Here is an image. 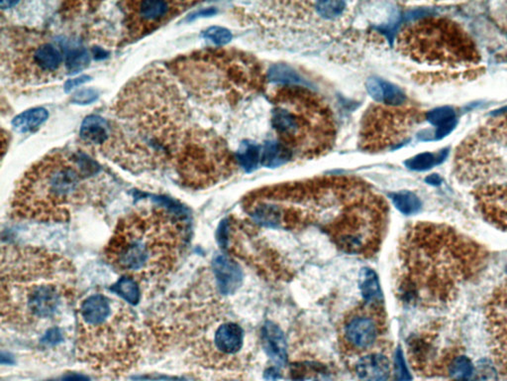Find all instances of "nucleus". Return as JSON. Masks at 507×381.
I'll return each instance as SVG.
<instances>
[{
	"label": "nucleus",
	"instance_id": "a211bd4d",
	"mask_svg": "<svg viewBox=\"0 0 507 381\" xmlns=\"http://www.w3.org/2000/svg\"><path fill=\"white\" fill-rule=\"evenodd\" d=\"M484 316L493 362L498 373L507 380V279L489 296Z\"/></svg>",
	"mask_w": 507,
	"mask_h": 381
},
{
	"label": "nucleus",
	"instance_id": "c9c22d12",
	"mask_svg": "<svg viewBox=\"0 0 507 381\" xmlns=\"http://www.w3.org/2000/svg\"><path fill=\"white\" fill-rule=\"evenodd\" d=\"M99 92L94 88H83V90H77L74 95H73L72 101L75 105H90L99 99Z\"/></svg>",
	"mask_w": 507,
	"mask_h": 381
},
{
	"label": "nucleus",
	"instance_id": "f3484780",
	"mask_svg": "<svg viewBox=\"0 0 507 381\" xmlns=\"http://www.w3.org/2000/svg\"><path fill=\"white\" fill-rule=\"evenodd\" d=\"M196 4L198 2L161 0L119 2L123 14L121 41L123 44H128L144 38Z\"/></svg>",
	"mask_w": 507,
	"mask_h": 381
},
{
	"label": "nucleus",
	"instance_id": "c756f323",
	"mask_svg": "<svg viewBox=\"0 0 507 381\" xmlns=\"http://www.w3.org/2000/svg\"><path fill=\"white\" fill-rule=\"evenodd\" d=\"M262 158L260 146L250 141L241 144L236 154L237 162L244 168L246 172H252L258 168Z\"/></svg>",
	"mask_w": 507,
	"mask_h": 381
},
{
	"label": "nucleus",
	"instance_id": "412c9836",
	"mask_svg": "<svg viewBox=\"0 0 507 381\" xmlns=\"http://www.w3.org/2000/svg\"><path fill=\"white\" fill-rule=\"evenodd\" d=\"M354 371L360 381H387L391 376V362L384 354L373 352L358 360Z\"/></svg>",
	"mask_w": 507,
	"mask_h": 381
},
{
	"label": "nucleus",
	"instance_id": "aec40b11",
	"mask_svg": "<svg viewBox=\"0 0 507 381\" xmlns=\"http://www.w3.org/2000/svg\"><path fill=\"white\" fill-rule=\"evenodd\" d=\"M212 271L216 278V288L221 295L235 293L242 285V269L230 256L225 254L216 256L212 262Z\"/></svg>",
	"mask_w": 507,
	"mask_h": 381
},
{
	"label": "nucleus",
	"instance_id": "4c0bfd02",
	"mask_svg": "<svg viewBox=\"0 0 507 381\" xmlns=\"http://www.w3.org/2000/svg\"><path fill=\"white\" fill-rule=\"evenodd\" d=\"M90 77L86 76V75L75 77V79H68V81H66L65 84V92H70V90H74V88H77V86L83 85V84L90 81Z\"/></svg>",
	"mask_w": 507,
	"mask_h": 381
},
{
	"label": "nucleus",
	"instance_id": "7ed1b4c3",
	"mask_svg": "<svg viewBox=\"0 0 507 381\" xmlns=\"http://www.w3.org/2000/svg\"><path fill=\"white\" fill-rule=\"evenodd\" d=\"M488 258L486 248L453 228L418 221L400 241V297L423 309L446 307L479 275Z\"/></svg>",
	"mask_w": 507,
	"mask_h": 381
},
{
	"label": "nucleus",
	"instance_id": "9d476101",
	"mask_svg": "<svg viewBox=\"0 0 507 381\" xmlns=\"http://www.w3.org/2000/svg\"><path fill=\"white\" fill-rule=\"evenodd\" d=\"M400 54L415 63L452 72L477 74L482 57L468 32L453 20L425 16L405 24L396 39Z\"/></svg>",
	"mask_w": 507,
	"mask_h": 381
},
{
	"label": "nucleus",
	"instance_id": "b1692460",
	"mask_svg": "<svg viewBox=\"0 0 507 381\" xmlns=\"http://www.w3.org/2000/svg\"><path fill=\"white\" fill-rule=\"evenodd\" d=\"M367 88L369 94L378 103L387 106H404L405 95L398 86L393 84L387 83L378 77H371L367 79Z\"/></svg>",
	"mask_w": 507,
	"mask_h": 381
},
{
	"label": "nucleus",
	"instance_id": "dca6fc26",
	"mask_svg": "<svg viewBox=\"0 0 507 381\" xmlns=\"http://www.w3.org/2000/svg\"><path fill=\"white\" fill-rule=\"evenodd\" d=\"M387 315L384 302H367L352 310L344 319L339 342L347 354L373 353L387 333Z\"/></svg>",
	"mask_w": 507,
	"mask_h": 381
},
{
	"label": "nucleus",
	"instance_id": "f257e3e1",
	"mask_svg": "<svg viewBox=\"0 0 507 381\" xmlns=\"http://www.w3.org/2000/svg\"><path fill=\"white\" fill-rule=\"evenodd\" d=\"M254 223L268 229L318 228L346 254L374 256L382 245L389 206L369 184L350 176H322L257 189L243 201Z\"/></svg>",
	"mask_w": 507,
	"mask_h": 381
},
{
	"label": "nucleus",
	"instance_id": "f8f14e48",
	"mask_svg": "<svg viewBox=\"0 0 507 381\" xmlns=\"http://www.w3.org/2000/svg\"><path fill=\"white\" fill-rule=\"evenodd\" d=\"M236 155L216 132L199 126L174 164L179 181L194 190L227 180L237 170Z\"/></svg>",
	"mask_w": 507,
	"mask_h": 381
},
{
	"label": "nucleus",
	"instance_id": "4468645a",
	"mask_svg": "<svg viewBox=\"0 0 507 381\" xmlns=\"http://www.w3.org/2000/svg\"><path fill=\"white\" fill-rule=\"evenodd\" d=\"M424 117L413 106H371L361 124L360 148L367 152L395 149L408 140Z\"/></svg>",
	"mask_w": 507,
	"mask_h": 381
},
{
	"label": "nucleus",
	"instance_id": "79ce46f5",
	"mask_svg": "<svg viewBox=\"0 0 507 381\" xmlns=\"http://www.w3.org/2000/svg\"><path fill=\"white\" fill-rule=\"evenodd\" d=\"M426 181L428 182V183L433 184V185H436V184L440 183V178L437 176V175H432V176L428 177V178L426 179Z\"/></svg>",
	"mask_w": 507,
	"mask_h": 381
},
{
	"label": "nucleus",
	"instance_id": "f704fd0d",
	"mask_svg": "<svg viewBox=\"0 0 507 381\" xmlns=\"http://www.w3.org/2000/svg\"><path fill=\"white\" fill-rule=\"evenodd\" d=\"M203 37L213 42L216 45L222 46L231 41L232 34L228 29L213 26L203 32Z\"/></svg>",
	"mask_w": 507,
	"mask_h": 381
},
{
	"label": "nucleus",
	"instance_id": "ea45409f",
	"mask_svg": "<svg viewBox=\"0 0 507 381\" xmlns=\"http://www.w3.org/2000/svg\"><path fill=\"white\" fill-rule=\"evenodd\" d=\"M265 378L269 381H276L280 380V371H278V369H276V367H270V369H268L265 372Z\"/></svg>",
	"mask_w": 507,
	"mask_h": 381
},
{
	"label": "nucleus",
	"instance_id": "a878e982",
	"mask_svg": "<svg viewBox=\"0 0 507 381\" xmlns=\"http://www.w3.org/2000/svg\"><path fill=\"white\" fill-rule=\"evenodd\" d=\"M49 117L47 110L43 108H34L22 112L12 121V126L20 134L36 132Z\"/></svg>",
	"mask_w": 507,
	"mask_h": 381
},
{
	"label": "nucleus",
	"instance_id": "ddd939ff",
	"mask_svg": "<svg viewBox=\"0 0 507 381\" xmlns=\"http://www.w3.org/2000/svg\"><path fill=\"white\" fill-rule=\"evenodd\" d=\"M507 159V112L486 121L458 147L455 170L468 183H484L504 176Z\"/></svg>",
	"mask_w": 507,
	"mask_h": 381
},
{
	"label": "nucleus",
	"instance_id": "6ab92c4d",
	"mask_svg": "<svg viewBox=\"0 0 507 381\" xmlns=\"http://www.w3.org/2000/svg\"><path fill=\"white\" fill-rule=\"evenodd\" d=\"M473 198L482 218L497 229L507 230V182L480 185Z\"/></svg>",
	"mask_w": 507,
	"mask_h": 381
},
{
	"label": "nucleus",
	"instance_id": "5701e85b",
	"mask_svg": "<svg viewBox=\"0 0 507 381\" xmlns=\"http://www.w3.org/2000/svg\"><path fill=\"white\" fill-rule=\"evenodd\" d=\"M110 136L109 121L101 115H88L81 123L79 137L86 145L99 150L107 143Z\"/></svg>",
	"mask_w": 507,
	"mask_h": 381
},
{
	"label": "nucleus",
	"instance_id": "2eb2a0df",
	"mask_svg": "<svg viewBox=\"0 0 507 381\" xmlns=\"http://www.w3.org/2000/svg\"><path fill=\"white\" fill-rule=\"evenodd\" d=\"M447 321L429 323L407 340V354L411 367L425 376H447L452 362L464 354L459 336L454 334Z\"/></svg>",
	"mask_w": 507,
	"mask_h": 381
},
{
	"label": "nucleus",
	"instance_id": "0eeeda50",
	"mask_svg": "<svg viewBox=\"0 0 507 381\" xmlns=\"http://www.w3.org/2000/svg\"><path fill=\"white\" fill-rule=\"evenodd\" d=\"M77 360L92 371L120 378L143 356L146 336L129 305L106 293L81 299L75 309Z\"/></svg>",
	"mask_w": 507,
	"mask_h": 381
},
{
	"label": "nucleus",
	"instance_id": "473e14b6",
	"mask_svg": "<svg viewBox=\"0 0 507 381\" xmlns=\"http://www.w3.org/2000/svg\"><path fill=\"white\" fill-rule=\"evenodd\" d=\"M391 200L396 209L404 214H413L421 209V201L413 193L408 190L393 193L391 195Z\"/></svg>",
	"mask_w": 507,
	"mask_h": 381
},
{
	"label": "nucleus",
	"instance_id": "2f4dec72",
	"mask_svg": "<svg viewBox=\"0 0 507 381\" xmlns=\"http://www.w3.org/2000/svg\"><path fill=\"white\" fill-rule=\"evenodd\" d=\"M475 374V367L470 358L460 354L452 362L447 376L453 381H471Z\"/></svg>",
	"mask_w": 507,
	"mask_h": 381
},
{
	"label": "nucleus",
	"instance_id": "1a4fd4ad",
	"mask_svg": "<svg viewBox=\"0 0 507 381\" xmlns=\"http://www.w3.org/2000/svg\"><path fill=\"white\" fill-rule=\"evenodd\" d=\"M270 101L278 143L291 158L315 159L333 148L337 125L320 95L303 86L283 85L272 90Z\"/></svg>",
	"mask_w": 507,
	"mask_h": 381
},
{
	"label": "nucleus",
	"instance_id": "39448f33",
	"mask_svg": "<svg viewBox=\"0 0 507 381\" xmlns=\"http://www.w3.org/2000/svg\"><path fill=\"white\" fill-rule=\"evenodd\" d=\"M190 241L187 219L166 205L138 208L122 217L104 248V258L121 276L140 287L163 284L181 263Z\"/></svg>",
	"mask_w": 507,
	"mask_h": 381
},
{
	"label": "nucleus",
	"instance_id": "c85d7f7f",
	"mask_svg": "<svg viewBox=\"0 0 507 381\" xmlns=\"http://www.w3.org/2000/svg\"><path fill=\"white\" fill-rule=\"evenodd\" d=\"M291 156L278 141H268L262 151L261 162L269 168H276L291 160Z\"/></svg>",
	"mask_w": 507,
	"mask_h": 381
},
{
	"label": "nucleus",
	"instance_id": "bb28decb",
	"mask_svg": "<svg viewBox=\"0 0 507 381\" xmlns=\"http://www.w3.org/2000/svg\"><path fill=\"white\" fill-rule=\"evenodd\" d=\"M427 121L437 127L434 139H440L450 134L456 125L455 110L449 106H443L431 110L426 115Z\"/></svg>",
	"mask_w": 507,
	"mask_h": 381
},
{
	"label": "nucleus",
	"instance_id": "6e6552de",
	"mask_svg": "<svg viewBox=\"0 0 507 381\" xmlns=\"http://www.w3.org/2000/svg\"><path fill=\"white\" fill-rule=\"evenodd\" d=\"M188 95L211 106H236L267 86L256 57L233 48H208L183 55L167 66Z\"/></svg>",
	"mask_w": 507,
	"mask_h": 381
},
{
	"label": "nucleus",
	"instance_id": "a19ab883",
	"mask_svg": "<svg viewBox=\"0 0 507 381\" xmlns=\"http://www.w3.org/2000/svg\"><path fill=\"white\" fill-rule=\"evenodd\" d=\"M216 11L213 8H208V10L198 11V12L194 13L188 20H194L201 16H210V15L214 14Z\"/></svg>",
	"mask_w": 507,
	"mask_h": 381
},
{
	"label": "nucleus",
	"instance_id": "393cba45",
	"mask_svg": "<svg viewBox=\"0 0 507 381\" xmlns=\"http://www.w3.org/2000/svg\"><path fill=\"white\" fill-rule=\"evenodd\" d=\"M65 57V66L68 74L75 75L88 67L90 55L88 49L77 44L60 43Z\"/></svg>",
	"mask_w": 507,
	"mask_h": 381
},
{
	"label": "nucleus",
	"instance_id": "423d86ee",
	"mask_svg": "<svg viewBox=\"0 0 507 381\" xmlns=\"http://www.w3.org/2000/svg\"><path fill=\"white\" fill-rule=\"evenodd\" d=\"M101 168L86 155L55 150L33 164L17 182L10 203L13 219L65 223L94 198Z\"/></svg>",
	"mask_w": 507,
	"mask_h": 381
},
{
	"label": "nucleus",
	"instance_id": "9b49d317",
	"mask_svg": "<svg viewBox=\"0 0 507 381\" xmlns=\"http://www.w3.org/2000/svg\"><path fill=\"white\" fill-rule=\"evenodd\" d=\"M2 67L16 84L36 86L59 77L65 64L61 48L47 35L13 27L2 32Z\"/></svg>",
	"mask_w": 507,
	"mask_h": 381
},
{
	"label": "nucleus",
	"instance_id": "58836bf2",
	"mask_svg": "<svg viewBox=\"0 0 507 381\" xmlns=\"http://www.w3.org/2000/svg\"><path fill=\"white\" fill-rule=\"evenodd\" d=\"M61 381H90V378L83 374L68 373L61 378Z\"/></svg>",
	"mask_w": 507,
	"mask_h": 381
},
{
	"label": "nucleus",
	"instance_id": "7c9ffc66",
	"mask_svg": "<svg viewBox=\"0 0 507 381\" xmlns=\"http://www.w3.org/2000/svg\"><path fill=\"white\" fill-rule=\"evenodd\" d=\"M112 291L130 304L135 305L140 301V285L129 277L121 276V278L112 286Z\"/></svg>",
	"mask_w": 507,
	"mask_h": 381
},
{
	"label": "nucleus",
	"instance_id": "72a5a7b5",
	"mask_svg": "<svg viewBox=\"0 0 507 381\" xmlns=\"http://www.w3.org/2000/svg\"><path fill=\"white\" fill-rule=\"evenodd\" d=\"M446 153V150L437 155L428 152L421 153V154L407 160L405 165L409 169L416 170V171H425V170L430 169L433 166L437 165V164L444 160Z\"/></svg>",
	"mask_w": 507,
	"mask_h": 381
},
{
	"label": "nucleus",
	"instance_id": "f03ea898",
	"mask_svg": "<svg viewBox=\"0 0 507 381\" xmlns=\"http://www.w3.org/2000/svg\"><path fill=\"white\" fill-rule=\"evenodd\" d=\"M183 88L168 69L153 68L117 95L106 154L133 172L174 165L198 127L190 121Z\"/></svg>",
	"mask_w": 507,
	"mask_h": 381
},
{
	"label": "nucleus",
	"instance_id": "4be33fe9",
	"mask_svg": "<svg viewBox=\"0 0 507 381\" xmlns=\"http://www.w3.org/2000/svg\"><path fill=\"white\" fill-rule=\"evenodd\" d=\"M261 342L265 353L276 367H283L289 360L287 345L285 334L278 325L265 322L261 330Z\"/></svg>",
	"mask_w": 507,
	"mask_h": 381
},
{
	"label": "nucleus",
	"instance_id": "20e7f679",
	"mask_svg": "<svg viewBox=\"0 0 507 381\" xmlns=\"http://www.w3.org/2000/svg\"><path fill=\"white\" fill-rule=\"evenodd\" d=\"M1 325L20 334L50 330L77 295L74 263L47 248H1Z\"/></svg>",
	"mask_w": 507,
	"mask_h": 381
},
{
	"label": "nucleus",
	"instance_id": "e433bc0d",
	"mask_svg": "<svg viewBox=\"0 0 507 381\" xmlns=\"http://www.w3.org/2000/svg\"><path fill=\"white\" fill-rule=\"evenodd\" d=\"M395 376L396 381H411V373L407 369L402 349L396 351L395 358Z\"/></svg>",
	"mask_w": 507,
	"mask_h": 381
},
{
	"label": "nucleus",
	"instance_id": "cd10ccee",
	"mask_svg": "<svg viewBox=\"0 0 507 381\" xmlns=\"http://www.w3.org/2000/svg\"><path fill=\"white\" fill-rule=\"evenodd\" d=\"M360 288L363 298L367 302H384L378 276L374 270L364 268L361 272Z\"/></svg>",
	"mask_w": 507,
	"mask_h": 381
}]
</instances>
